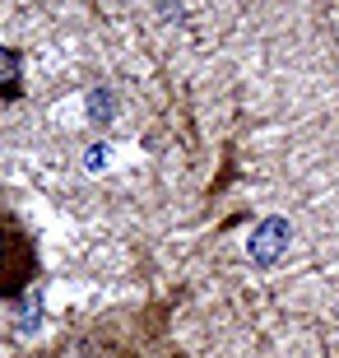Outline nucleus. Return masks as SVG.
<instances>
[{
	"mask_svg": "<svg viewBox=\"0 0 339 358\" xmlns=\"http://www.w3.org/2000/svg\"><path fill=\"white\" fill-rule=\"evenodd\" d=\"M288 238H293V228H288V219H279V214L261 219V224L251 228V238H247V256H251V266L270 270L274 261H279V256L288 252Z\"/></svg>",
	"mask_w": 339,
	"mask_h": 358,
	"instance_id": "obj_1",
	"label": "nucleus"
},
{
	"mask_svg": "<svg viewBox=\"0 0 339 358\" xmlns=\"http://www.w3.org/2000/svg\"><path fill=\"white\" fill-rule=\"evenodd\" d=\"M107 159H112L107 149H89V159H84V163H89V173H103V168H107Z\"/></svg>",
	"mask_w": 339,
	"mask_h": 358,
	"instance_id": "obj_3",
	"label": "nucleus"
},
{
	"mask_svg": "<svg viewBox=\"0 0 339 358\" xmlns=\"http://www.w3.org/2000/svg\"><path fill=\"white\" fill-rule=\"evenodd\" d=\"M0 84H5V89H14V84H19V56L5 52V47H0Z\"/></svg>",
	"mask_w": 339,
	"mask_h": 358,
	"instance_id": "obj_2",
	"label": "nucleus"
},
{
	"mask_svg": "<svg viewBox=\"0 0 339 358\" xmlns=\"http://www.w3.org/2000/svg\"><path fill=\"white\" fill-rule=\"evenodd\" d=\"M89 112H93V117H107V112H112V103H107L103 93H93V98H89Z\"/></svg>",
	"mask_w": 339,
	"mask_h": 358,
	"instance_id": "obj_4",
	"label": "nucleus"
}]
</instances>
